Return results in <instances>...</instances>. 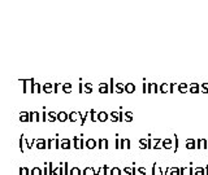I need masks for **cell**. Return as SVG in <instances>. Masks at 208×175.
Masks as SVG:
<instances>
[{
  "mask_svg": "<svg viewBox=\"0 0 208 175\" xmlns=\"http://www.w3.org/2000/svg\"><path fill=\"white\" fill-rule=\"evenodd\" d=\"M22 84H24V94H27V92H31L33 94V87H34V83L35 81L31 78V79H22Z\"/></svg>",
  "mask_w": 208,
  "mask_h": 175,
  "instance_id": "6da1fadb",
  "label": "cell"
},
{
  "mask_svg": "<svg viewBox=\"0 0 208 175\" xmlns=\"http://www.w3.org/2000/svg\"><path fill=\"white\" fill-rule=\"evenodd\" d=\"M73 147H74L76 149H83V136L73 137Z\"/></svg>",
  "mask_w": 208,
  "mask_h": 175,
  "instance_id": "7a4b0ae2",
  "label": "cell"
},
{
  "mask_svg": "<svg viewBox=\"0 0 208 175\" xmlns=\"http://www.w3.org/2000/svg\"><path fill=\"white\" fill-rule=\"evenodd\" d=\"M47 144H48V149H59L60 148V140L59 139H48Z\"/></svg>",
  "mask_w": 208,
  "mask_h": 175,
  "instance_id": "3957f363",
  "label": "cell"
},
{
  "mask_svg": "<svg viewBox=\"0 0 208 175\" xmlns=\"http://www.w3.org/2000/svg\"><path fill=\"white\" fill-rule=\"evenodd\" d=\"M159 90L161 94H172V84L170 83H161Z\"/></svg>",
  "mask_w": 208,
  "mask_h": 175,
  "instance_id": "277c9868",
  "label": "cell"
},
{
  "mask_svg": "<svg viewBox=\"0 0 208 175\" xmlns=\"http://www.w3.org/2000/svg\"><path fill=\"white\" fill-rule=\"evenodd\" d=\"M109 119L112 122H121V113L120 112H111L109 113Z\"/></svg>",
  "mask_w": 208,
  "mask_h": 175,
  "instance_id": "5b68a950",
  "label": "cell"
},
{
  "mask_svg": "<svg viewBox=\"0 0 208 175\" xmlns=\"http://www.w3.org/2000/svg\"><path fill=\"white\" fill-rule=\"evenodd\" d=\"M35 147H36V148H38V149H48L47 140H44V139H36Z\"/></svg>",
  "mask_w": 208,
  "mask_h": 175,
  "instance_id": "8992f818",
  "label": "cell"
},
{
  "mask_svg": "<svg viewBox=\"0 0 208 175\" xmlns=\"http://www.w3.org/2000/svg\"><path fill=\"white\" fill-rule=\"evenodd\" d=\"M120 113H121V122L122 121H125V122H131L133 121V113L131 112H125V113L120 112Z\"/></svg>",
  "mask_w": 208,
  "mask_h": 175,
  "instance_id": "52a82bcc",
  "label": "cell"
},
{
  "mask_svg": "<svg viewBox=\"0 0 208 175\" xmlns=\"http://www.w3.org/2000/svg\"><path fill=\"white\" fill-rule=\"evenodd\" d=\"M85 145H86L87 149H94V148L98 147V141H96L95 139H87L85 141Z\"/></svg>",
  "mask_w": 208,
  "mask_h": 175,
  "instance_id": "ba28073f",
  "label": "cell"
},
{
  "mask_svg": "<svg viewBox=\"0 0 208 175\" xmlns=\"http://www.w3.org/2000/svg\"><path fill=\"white\" fill-rule=\"evenodd\" d=\"M43 92L44 94H55V84L52 83H44L43 84Z\"/></svg>",
  "mask_w": 208,
  "mask_h": 175,
  "instance_id": "9c48e42d",
  "label": "cell"
},
{
  "mask_svg": "<svg viewBox=\"0 0 208 175\" xmlns=\"http://www.w3.org/2000/svg\"><path fill=\"white\" fill-rule=\"evenodd\" d=\"M189 92H190V94H199L200 92V86L198 83L189 84Z\"/></svg>",
  "mask_w": 208,
  "mask_h": 175,
  "instance_id": "30bf717a",
  "label": "cell"
},
{
  "mask_svg": "<svg viewBox=\"0 0 208 175\" xmlns=\"http://www.w3.org/2000/svg\"><path fill=\"white\" fill-rule=\"evenodd\" d=\"M78 119H81V113L80 112H72L69 113V122H77Z\"/></svg>",
  "mask_w": 208,
  "mask_h": 175,
  "instance_id": "8fae6325",
  "label": "cell"
},
{
  "mask_svg": "<svg viewBox=\"0 0 208 175\" xmlns=\"http://www.w3.org/2000/svg\"><path fill=\"white\" fill-rule=\"evenodd\" d=\"M161 145H163L164 149H170V148H173V140L169 139V137H166V139H164L161 141Z\"/></svg>",
  "mask_w": 208,
  "mask_h": 175,
  "instance_id": "7c38bea8",
  "label": "cell"
},
{
  "mask_svg": "<svg viewBox=\"0 0 208 175\" xmlns=\"http://www.w3.org/2000/svg\"><path fill=\"white\" fill-rule=\"evenodd\" d=\"M60 148H63V149H70L72 148L70 140H69V139H61V140H60Z\"/></svg>",
  "mask_w": 208,
  "mask_h": 175,
  "instance_id": "4fadbf2b",
  "label": "cell"
},
{
  "mask_svg": "<svg viewBox=\"0 0 208 175\" xmlns=\"http://www.w3.org/2000/svg\"><path fill=\"white\" fill-rule=\"evenodd\" d=\"M42 119V116L38 112H30V122H39Z\"/></svg>",
  "mask_w": 208,
  "mask_h": 175,
  "instance_id": "5bb4252c",
  "label": "cell"
},
{
  "mask_svg": "<svg viewBox=\"0 0 208 175\" xmlns=\"http://www.w3.org/2000/svg\"><path fill=\"white\" fill-rule=\"evenodd\" d=\"M47 121H49V122L59 121V113H55V112H48V113H47Z\"/></svg>",
  "mask_w": 208,
  "mask_h": 175,
  "instance_id": "9a60e30c",
  "label": "cell"
},
{
  "mask_svg": "<svg viewBox=\"0 0 208 175\" xmlns=\"http://www.w3.org/2000/svg\"><path fill=\"white\" fill-rule=\"evenodd\" d=\"M177 90L179 94H187L189 92V84L187 83H179L177 86Z\"/></svg>",
  "mask_w": 208,
  "mask_h": 175,
  "instance_id": "2e32d148",
  "label": "cell"
},
{
  "mask_svg": "<svg viewBox=\"0 0 208 175\" xmlns=\"http://www.w3.org/2000/svg\"><path fill=\"white\" fill-rule=\"evenodd\" d=\"M26 148H27V139H26V137H25L24 135H22V136H21V139H20V149H21L22 153L25 152V149H26Z\"/></svg>",
  "mask_w": 208,
  "mask_h": 175,
  "instance_id": "e0dca14e",
  "label": "cell"
},
{
  "mask_svg": "<svg viewBox=\"0 0 208 175\" xmlns=\"http://www.w3.org/2000/svg\"><path fill=\"white\" fill-rule=\"evenodd\" d=\"M208 141L206 139H198V145H196V148L198 149H207L208 148Z\"/></svg>",
  "mask_w": 208,
  "mask_h": 175,
  "instance_id": "ac0fdd59",
  "label": "cell"
},
{
  "mask_svg": "<svg viewBox=\"0 0 208 175\" xmlns=\"http://www.w3.org/2000/svg\"><path fill=\"white\" fill-rule=\"evenodd\" d=\"M125 92H126V94H134V92H135V84L126 83L125 84Z\"/></svg>",
  "mask_w": 208,
  "mask_h": 175,
  "instance_id": "d6986e66",
  "label": "cell"
},
{
  "mask_svg": "<svg viewBox=\"0 0 208 175\" xmlns=\"http://www.w3.org/2000/svg\"><path fill=\"white\" fill-rule=\"evenodd\" d=\"M108 92H109L108 83H100L99 84V94H108Z\"/></svg>",
  "mask_w": 208,
  "mask_h": 175,
  "instance_id": "ffe728a7",
  "label": "cell"
},
{
  "mask_svg": "<svg viewBox=\"0 0 208 175\" xmlns=\"http://www.w3.org/2000/svg\"><path fill=\"white\" fill-rule=\"evenodd\" d=\"M20 121L21 122H30V113L21 112L20 113Z\"/></svg>",
  "mask_w": 208,
  "mask_h": 175,
  "instance_id": "44dd1931",
  "label": "cell"
},
{
  "mask_svg": "<svg viewBox=\"0 0 208 175\" xmlns=\"http://www.w3.org/2000/svg\"><path fill=\"white\" fill-rule=\"evenodd\" d=\"M59 121L60 122H66V121H69V114L66 112H64V110H61V112L59 113Z\"/></svg>",
  "mask_w": 208,
  "mask_h": 175,
  "instance_id": "7402d4cb",
  "label": "cell"
},
{
  "mask_svg": "<svg viewBox=\"0 0 208 175\" xmlns=\"http://www.w3.org/2000/svg\"><path fill=\"white\" fill-rule=\"evenodd\" d=\"M92 91H94V84L92 83L83 84V92H85V94H92Z\"/></svg>",
  "mask_w": 208,
  "mask_h": 175,
  "instance_id": "603a6c76",
  "label": "cell"
},
{
  "mask_svg": "<svg viewBox=\"0 0 208 175\" xmlns=\"http://www.w3.org/2000/svg\"><path fill=\"white\" fill-rule=\"evenodd\" d=\"M114 92H116V94H124L125 92V84L124 83H116L114 84Z\"/></svg>",
  "mask_w": 208,
  "mask_h": 175,
  "instance_id": "cb8c5ba5",
  "label": "cell"
},
{
  "mask_svg": "<svg viewBox=\"0 0 208 175\" xmlns=\"http://www.w3.org/2000/svg\"><path fill=\"white\" fill-rule=\"evenodd\" d=\"M186 148L187 149H195L196 148V141L194 139H186Z\"/></svg>",
  "mask_w": 208,
  "mask_h": 175,
  "instance_id": "d4e9b609",
  "label": "cell"
},
{
  "mask_svg": "<svg viewBox=\"0 0 208 175\" xmlns=\"http://www.w3.org/2000/svg\"><path fill=\"white\" fill-rule=\"evenodd\" d=\"M169 175H181V167L176 166V167H168Z\"/></svg>",
  "mask_w": 208,
  "mask_h": 175,
  "instance_id": "484cf974",
  "label": "cell"
},
{
  "mask_svg": "<svg viewBox=\"0 0 208 175\" xmlns=\"http://www.w3.org/2000/svg\"><path fill=\"white\" fill-rule=\"evenodd\" d=\"M98 148H100V149H108V140L107 139H100L98 141Z\"/></svg>",
  "mask_w": 208,
  "mask_h": 175,
  "instance_id": "4316f807",
  "label": "cell"
},
{
  "mask_svg": "<svg viewBox=\"0 0 208 175\" xmlns=\"http://www.w3.org/2000/svg\"><path fill=\"white\" fill-rule=\"evenodd\" d=\"M72 91H73L72 83H63V92L64 94H70Z\"/></svg>",
  "mask_w": 208,
  "mask_h": 175,
  "instance_id": "83f0119b",
  "label": "cell"
},
{
  "mask_svg": "<svg viewBox=\"0 0 208 175\" xmlns=\"http://www.w3.org/2000/svg\"><path fill=\"white\" fill-rule=\"evenodd\" d=\"M108 118H109V114L107 112H99V121L100 122H105V121H108Z\"/></svg>",
  "mask_w": 208,
  "mask_h": 175,
  "instance_id": "f1b7e54d",
  "label": "cell"
},
{
  "mask_svg": "<svg viewBox=\"0 0 208 175\" xmlns=\"http://www.w3.org/2000/svg\"><path fill=\"white\" fill-rule=\"evenodd\" d=\"M159 91V86L156 83H150L148 86V94H156Z\"/></svg>",
  "mask_w": 208,
  "mask_h": 175,
  "instance_id": "f546056e",
  "label": "cell"
},
{
  "mask_svg": "<svg viewBox=\"0 0 208 175\" xmlns=\"http://www.w3.org/2000/svg\"><path fill=\"white\" fill-rule=\"evenodd\" d=\"M90 118H91V121H92V122L99 121V113H98V112H95L94 109L90 110Z\"/></svg>",
  "mask_w": 208,
  "mask_h": 175,
  "instance_id": "4dcf8cb0",
  "label": "cell"
},
{
  "mask_svg": "<svg viewBox=\"0 0 208 175\" xmlns=\"http://www.w3.org/2000/svg\"><path fill=\"white\" fill-rule=\"evenodd\" d=\"M129 148H130V140L121 139V149H129Z\"/></svg>",
  "mask_w": 208,
  "mask_h": 175,
  "instance_id": "1f68e13d",
  "label": "cell"
},
{
  "mask_svg": "<svg viewBox=\"0 0 208 175\" xmlns=\"http://www.w3.org/2000/svg\"><path fill=\"white\" fill-rule=\"evenodd\" d=\"M194 175H206V169L202 166H198L194 170Z\"/></svg>",
  "mask_w": 208,
  "mask_h": 175,
  "instance_id": "d6a6232c",
  "label": "cell"
},
{
  "mask_svg": "<svg viewBox=\"0 0 208 175\" xmlns=\"http://www.w3.org/2000/svg\"><path fill=\"white\" fill-rule=\"evenodd\" d=\"M94 173H95V170L91 166H87L83 169V175H94Z\"/></svg>",
  "mask_w": 208,
  "mask_h": 175,
  "instance_id": "836d02e7",
  "label": "cell"
},
{
  "mask_svg": "<svg viewBox=\"0 0 208 175\" xmlns=\"http://www.w3.org/2000/svg\"><path fill=\"white\" fill-rule=\"evenodd\" d=\"M121 173H122V170L117 166L111 167V175H121Z\"/></svg>",
  "mask_w": 208,
  "mask_h": 175,
  "instance_id": "e575fe53",
  "label": "cell"
},
{
  "mask_svg": "<svg viewBox=\"0 0 208 175\" xmlns=\"http://www.w3.org/2000/svg\"><path fill=\"white\" fill-rule=\"evenodd\" d=\"M43 87H40L39 83H34V87H33V94H40Z\"/></svg>",
  "mask_w": 208,
  "mask_h": 175,
  "instance_id": "d590c367",
  "label": "cell"
},
{
  "mask_svg": "<svg viewBox=\"0 0 208 175\" xmlns=\"http://www.w3.org/2000/svg\"><path fill=\"white\" fill-rule=\"evenodd\" d=\"M53 175H64V170H63V163L57 166L56 169L53 170Z\"/></svg>",
  "mask_w": 208,
  "mask_h": 175,
  "instance_id": "8d00e7d4",
  "label": "cell"
},
{
  "mask_svg": "<svg viewBox=\"0 0 208 175\" xmlns=\"http://www.w3.org/2000/svg\"><path fill=\"white\" fill-rule=\"evenodd\" d=\"M69 174H70V175H81V169H80V167H77V166H74V167H72V169H70V171H69Z\"/></svg>",
  "mask_w": 208,
  "mask_h": 175,
  "instance_id": "74e56055",
  "label": "cell"
},
{
  "mask_svg": "<svg viewBox=\"0 0 208 175\" xmlns=\"http://www.w3.org/2000/svg\"><path fill=\"white\" fill-rule=\"evenodd\" d=\"M89 117H90V110H89V112H86V113H83V114L81 113V125H83Z\"/></svg>",
  "mask_w": 208,
  "mask_h": 175,
  "instance_id": "f35d334b",
  "label": "cell"
},
{
  "mask_svg": "<svg viewBox=\"0 0 208 175\" xmlns=\"http://www.w3.org/2000/svg\"><path fill=\"white\" fill-rule=\"evenodd\" d=\"M178 149V139H177V135H174L173 136V152L176 153Z\"/></svg>",
  "mask_w": 208,
  "mask_h": 175,
  "instance_id": "ab89813d",
  "label": "cell"
},
{
  "mask_svg": "<svg viewBox=\"0 0 208 175\" xmlns=\"http://www.w3.org/2000/svg\"><path fill=\"white\" fill-rule=\"evenodd\" d=\"M122 173H124V175H133L134 170H133V167H129V166H126V167H124Z\"/></svg>",
  "mask_w": 208,
  "mask_h": 175,
  "instance_id": "60d3db41",
  "label": "cell"
},
{
  "mask_svg": "<svg viewBox=\"0 0 208 175\" xmlns=\"http://www.w3.org/2000/svg\"><path fill=\"white\" fill-rule=\"evenodd\" d=\"M31 175H42V169L38 167V166H35L31 169Z\"/></svg>",
  "mask_w": 208,
  "mask_h": 175,
  "instance_id": "b9f144b4",
  "label": "cell"
},
{
  "mask_svg": "<svg viewBox=\"0 0 208 175\" xmlns=\"http://www.w3.org/2000/svg\"><path fill=\"white\" fill-rule=\"evenodd\" d=\"M29 174H30V170L27 169L26 166L20 167V175H29Z\"/></svg>",
  "mask_w": 208,
  "mask_h": 175,
  "instance_id": "7bdbcfd3",
  "label": "cell"
},
{
  "mask_svg": "<svg viewBox=\"0 0 208 175\" xmlns=\"http://www.w3.org/2000/svg\"><path fill=\"white\" fill-rule=\"evenodd\" d=\"M200 92L202 94H208V83H202L200 84Z\"/></svg>",
  "mask_w": 208,
  "mask_h": 175,
  "instance_id": "ee69618b",
  "label": "cell"
},
{
  "mask_svg": "<svg viewBox=\"0 0 208 175\" xmlns=\"http://www.w3.org/2000/svg\"><path fill=\"white\" fill-rule=\"evenodd\" d=\"M161 141H163L161 139H151V145H152V149H154L156 145H159Z\"/></svg>",
  "mask_w": 208,
  "mask_h": 175,
  "instance_id": "f6af8a7d",
  "label": "cell"
},
{
  "mask_svg": "<svg viewBox=\"0 0 208 175\" xmlns=\"http://www.w3.org/2000/svg\"><path fill=\"white\" fill-rule=\"evenodd\" d=\"M181 175H190V167H185V166H181Z\"/></svg>",
  "mask_w": 208,
  "mask_h": 175,
  "instance_id": "bcb514c9",
  "label": "cell"
},
{
  "mask_svg": "<svg viewBox=\"0 0 208 175\" xmlns=\"http://www.w3.org/2000/svg\"><path fill=\"white\" fill-rule=\"evenodd\" d=\"M109 92H111V94H113V92H114V79H113V78L109 82Z\"/></svg>",
  "mask_w": 208,
  "mask_h": 175,
  "instance_id": "7dc6e473",
  "label": "cell"
},
{
  "mask_svg": "<svg viewBox=\"0 0 208 175\" xmlns=\"http://www.w3.org/2000/svg\"><path fill=\"white\" fill-rule=\"evenodd\" d=\"M35 143H36V140H34V139H31V140H27V149H31V148H33Z\"/></svg>",
  "mask_w": 208,
  "mask_h": 175,
  "instance_id": "c3c4849f",
  "label": "cell"
},
{
  "mask_svg": "<svg viewBox=\"0 0 208 175\" xmlns=\"http://www.w3.org/2000/svg\"><path fill=\"white\" fill-rule=\"evenodd\" d=\"M63 170H64V175H70V174H69V171H70V170H69V167H68V163H66V162H64Z\"/></svg>",
  "mask_w": 208,
  "mask_h": 175,
  "instance_id": "681fc988",
  "label": "cell"
},
{
  "mask_svg": "<svg viewBox=\"0 0 208 175\" xmlns=\"http://www.w3.org/2000/svg\"><path fill=\"white\" fill-rule=\"evenodd\" d=\"M148 86H150V83H143V94H148Z\"/></svg>",
  "mask_w": 208,
  "mask_h": 175,
  "instance_id": "f907efd6",
  "label": "cell"
},
{
  "mask_svg": "<svg viewBox=\"0 0 208 175\" xmlns=\"http://www.w3.org/2000/svg\"><path fill=\"white\" fill-rule=\"evenodd\" d=\"M43 175H49V167H48V163H44V170H43Z\"/></svg>",
  "mask_w": 208,
  "mask_h": 175,
  "instance_id": "816d5d0a",
  "label": "cell"
},
{
  "mask_svg": "<svg viewBox=\"0 0 208 175\" xmlns=\"http://www.w3.org/2000/svg\"><path fill=\"white\" fill-rule=\"evenodd\" d=\"M103 173H104V175H111V169L108 166H104L103 167Z\"/></svg>",
  "mask_w": 208,
  "mask_h": 175,
  "instance_id": "f5cc1de1",
  "label": "cell"
},
{
  "mask_svg": "<svg viewBox=\"0 0 208 175\" xmlns=\"http://www.w3.org/2000/svg\"><path fill=\"white\" fill-rule=\"evenodd\" d=\"M137 170H138V173H141V174H145V175H146V173H147V170H146V167H143V166H141V167H138Z\"/></svg>",
  "mask_w": 208,
  "mask_h": 175,
  "instance_id": "db71d44e",
  "label": "cell"
},
{
  "mask_svg": "<svg viewBox=\"0 0 208 175\" xmlns=\"http://www.w3.org/2000/svg\"><path fill=\"white\" fill-rule=\"evenodd\" d=\"M116 148H117V149H121V140H120L118 137L116 139Z\"/></svg>",
  "mask_w": 208,
  "mask_h": 175,
  "instance_id": "11a10c76",
  "label": "cell"
},
{
  "mask_svg": "<svg viewBox=\"0 0 208 175\" xmlns=\"http://www.w3.org/2000/svg\"><path fill=\"white\" fill-rule=\"evenodd\" d=\"M101 171H103V166L99 167V169H96V170H95V173H94V175H100V173H101Z\"/></svg>",
  "mask_w": 208,
  "mask_h": 175,
  "instance_id": "9f6ffc18",
  "label": "cell"
},
{
  "mask_svg": "<svg viewBox=\"0 0 208 175\" xmlns=\"http://www.w3.org/2000/svg\"><path fill=\"white\" fill-rule=\"evenodd\" d=\"M159 170H160V174H161V175H166V173H169V171H168V169H166V171H165L164 169H161V167H160Z\"/></svg>",
  "mask_w": 208,
  "mask_h": 175,
  "instance_id": "6f0895ef",
  "label": "cell"
},
{
  "mask_svg": "<svg viewBox=\"0 0 208 175\" xmlns=\"http://www.w3.org/2000/svg\"><path fill=\"white\" fill-rule=\"evenodd\" d=\"M59 87H60V83H55V94L59 92Z\"/></svg>",
  "mask_w": 208,
  "mask_h": 175,
  "instance_id": "680465c9",
  "label": "cell"
},
{
  "mask_svg": "<svg viewBox=\"0 0 208 175\" xmlns=\"http://www.w3.org/2000/svg\"><path fill=\"white\" fill-rule=\"evenodd\" d=\"M155 170H156V163H154V166H152V175H156L155 174Z\"/></svg>",
  "mask_w": 208,
  "mask_h": 175,
  "instance_id": "91938a15",
  "label": "cell"
},
{
  "mask_svg": "<svg viewBox=\"0 0 208 175\" xmlns=\"http://www.w3.org/2000/svg\"><path fill=\"white\" fill-rule=\"evenodd\" d=\"M194 170H195V169H193V167H190V175H194Z\"/></svg>",
  "mask_w": 208,
  "mask_h": 175,
  "instance_id": "94428289",
  "label": "cell"
},
{
  "mask_svg": "<svg viewBox=\"0 0 208 175\" xmlns=\"http://www.w3.org/2000/svg\"><path fill=\"white\" fill-rule=\"evenodd\" d=\"M206 175H208V166L206 167Z\"/></svg>",
  "mask_w": 208,
  "mask_h": 175,
  "instance_id": "6125c7cd",
  "label": "cell"
},
{
  "mask_svg": "<svg viewBox=\"0 0 208 175\" xmlns=\"http://www.w3.org/2000/svg\"><path fill=\"white\" fill-rule=\"evenodd\" d=\"M137 175H145V174H141V173H138V174H137Z\"/></svg>",
  "mask_w": 208,
  "mask_h": 175,
  "instance_id": "be15d7a7",
  "label": "cell"
}]
</instances>
